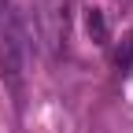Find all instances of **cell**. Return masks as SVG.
<instances>
[{"label": "cell", "instance_id": "1", "mask_svg": "<svg viewBox=\"0 0 133 133\" xmlns=\"http://www.w3.org/2000/svg\"><path fill=\"white\" fill-rule=\"evenodd\" d=\"M0 78H4V85L11 89L15 100L22 96V48H19V41H8L4 52H0Z\"/></svg>", "mask_w": 133, "mask_h": 133}, {"label": "cell", "instance_id": "2", "mask_svg": "<svg viewBox=\"0 0 133 133\" xmlns=\"http://www.w3.org/2000/svg\"><path fill=\"white\" fill-rule=\"evenodd\" d=\"M85 30H89V37H92L96 44H104V41H107V19H104V11L89 8V15H85Z\"/></svg>", "mask_w": 133, "mask_h": 133}, {"label": "cell", "instance_id": "3", "mask_svg": "<svg viewBox=\"0 0 133 133\" xmlns=\"http://www.w3.org/2000/svg\"><path fill=\"white\" fill-rule=\"evenodd\" d=\"M118 70H122V74L133 70V37H126V44L118 48Z\"/></svg>", "mask_w": 133, "mask_h": 133}]
</instances>
